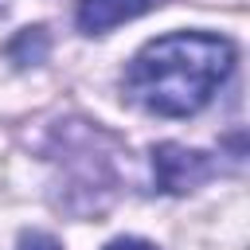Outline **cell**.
I'll return each mask as SVG.
<instances>
[{"instance_id":"1","label":"cell","mask_w":250,"mask_h":250,"mask_svg":"<svg viewBox=\"0 0 250 250\" xmlns=\"http://www.w3.org/2000/svg\"><path fill=\"white\" fill-rule=\"evenodd\" d=\"M234 43L215 31H172L145 43L121 74L133 105L156 117H191L234 70Z\"/></svg>"},{"instance_id":"2","label":"cell","mask_w":250,"mask_h":250,"mask_svg":"<svg viewBox=\"0 0 250 250\" xmlns=\"http://www.w3.org/2000/svg\"><path fill=\"white\" fill-rule=\"evenodd\" d=\"M215 172H219V164L199 148H188L176 141H164L152 148V176H156V188L168 195H184V191L199 188L203 180H211Z\"/></svg>"},{"instance_id":"3","label":"cell","mask_w":250,"mask_h":250,"mask_svg":"<svg viewBox=\"0 0 250 250\" xmlns=\"http://www.w3.org/2000/svg\"><path fill=\"white\" fill-rule=\"evenodd\" d=\"M164 0H78L74 8V23L82 35H105L152 8H160Z\"/></svg>"},{"instance_id":"4","label":"cell","mask_w":250,"mask_h":250,"mask_svg":"<svg viewBox=\"0 0 250 250\" xmlns=\"http://www.w3.org/2000/svg\"><path fill=\"white\" fill-rule=\"evenodd\" d=\"M8 55H12L20 66L39 62V59L47 55V31H43V27H27V31H20V39L8 47Z\"/></svg>"},{"instance_id":"5","label":"cell","mask_w":250,"mask_h":250,"mask_svg":"<svg viewBox=\"0 0 250 250\" xmlns=\"http://www.w3.org/2000/svg\"><path fill=\"white\" fill-rule=\"evenodd\" d=\"M20 250H62V246H59V238L47 234V230H23V234H20Z\"/></svg>"},{"instance_id":"6","label":"cell","mask_w":250,"mask_h":250,"mask_svg":"<svg viewBox=\"0 0 250 250\" xmlns=\"http://www.w3.org/2000/svg\"><path fill=\"white\" fill-rule=\"evenodd\" d=\"M105 250H156L152 242H145V238H133V234H125V238H113Z\"/></svg>"}]
</instances>
